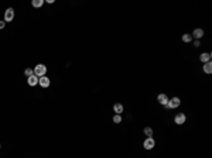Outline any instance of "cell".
I'll return each mask as SVG.
<instances>
[{"label":"cell","mask_w":212,"mask_h":158,"mask_svg":"<svg viewBox=\"0 0 212 158\" xmlns=\"http://www.w3.org/2000/svg\"><path fill=\"white\" fill-rule=\"evenodd\" d=\"M33 69H34V75L38 76V78L45 76V74H47V66H45L44 63H38V65H35V68H33Z\"/></svg>","instance_id":"6da1fadb"},{"label":"cell","mask_w":212,"mask_h":158,"mask_svg":"<svg viewBox=\"0 0 212 158\" xmlns=\"http://www.w3.org/2000/svg\"><path fill=\"white\" fill-rule=\"evenodd\" d=\"M181 105V100L180 97H177V96H174V97H171V99H168V103H167V109H177L178 106Z\"/></svg>","instance_id":"7a4b0ae2"},{"label":"cell","mask_w":212,"mask_h":158,"mask_svg":"<svg viewBox=\"0 0 212 158\" xmlns=\"http://www.w3.org/2000/svg\"><path fill=\"white\" fill-rule=\"evenodd\" d=\"M143 147H144V150H153V148L156 147V141H154V138L153 137H146V140L143 141Z\"/></svg>","instance_id":"3957f363"},{"label":"cell","mask_w":212,"mask_h":158,"mask_svg":"<svg viewBox=\"0 0 212 158\" xmlns=\"http://www.w3.org/2000/svg\"><path fill=\"white\" fill-rule=\"evenodd\" d=\"M14 20V10L11 9V7H9L7 10L4 11V21L6 23H10V21Z\"/></svg>","instance_id":"277c9868"},{"label":"cell","mask_w":212,"mask_h":158,"mask_svg":"<svg viewBox=\"0 0 212 158\" xmlns=\"http://www.w3.org/2000/svg\"><path fill=\"white\" fill-rule=\"evenodd\" d=\"M185 120H187V116H185L184 113H177L175 117H174V123H175V124H178V126L184 124V123H185Z\"/></svg>","instance_id":"5b68a950"},{"label":"cell","mask_w":212,"mask_h":158,"mask_svg":"<svg viewBox=\"0 0 212 158\" xmlns=\"http://www.w3.org/2000/svg\"><path fill=\"white\" fill-rule=\"evenodd\" d=\"M38 83H40V86L41 88H48L50 85H51V81H50V78L45 75V76H41V78H38Z\"/></svg>","instance_id":"8992f818"},{"label":"cell","mask_w":212,"mask_h":158,"mask_svg":"<svg viewBox=\"0 0 212 158\" xmlns=\"http://www.w3.org/2000/svg\"><path fill=\"white\" fill-rule=\"evenodd\" d=\"M157 102H159L161 106H167V103H168V96L166 95V93H160L159 96H157Z\"/></svg>","instance_id":"52a82bcc"},{"label":"cell","mask_w":212,"mask_h":158,"mask_svg":"<svg viewBox=\"0 0 212 158\" xmlns=\"http://www.w3.org/2000/svg\"><path fill=\"white\" fill-rule=\"evenodd\" d=\"M191 37L195 38V40H201L202 37H204V30L202 28H195L192 31V34H191Z\"/></svg>","instance_id":"ba28073f"},{"label":"cell","mask_w":212,"mask_h":158,"mask_svg":"<svg viewBox=\"0 0 212 158\" xmlns=\"http://www.w3.org/2000/svg\"><path fill=\"white\" fill-rule=\"evenodd\" d=\"M211 58H212L211 52H202L201 55H200V61H201L202 63L209 62V61H211Z\"/></svg>","instance_id":"9c48e42d"},{"label":"cell","mask_w":212,"mask_h":158,"mask_svg":"<svg viewBox=\"0 0 212 158\" xmlns=\"http://www.w3.org/2000/svg\"><path fill=\"white\" fill-rule=\"evenodd\" d=\"M27 83L30 85V86H35V85H38V76H35V75L28 76V78H27Z\"/></svg>","instance_id":"30bf717a"},{"label":"cell","mask_w":212,"mask_h":158,"mask_svg":"<svg viewBox=\"0 0 212 158\" xmlns=\"http://www.w3.org/2000/svg\"><path fill=\"white\" fill-rule=\"evenodd\" d=\"M123 110H125V107H123L122 103H115V105H113V112H115L116 115H122Z\"/></svg>","instance_id":"8fae6325"},{"label":"cell","mask_w":212,"mask_h":158,"mask_svg":"<svg viewBox=\"0 0 212 158\" xmlns=\"http://www.w3.org/2000/svg\"><path fill=\"white\" fill-rule=\"evenodd\" d=\"M202 69H204V72H205V74H211V72H212V62H211V61L204 63V68H202Z\"/></svg>","instance_id":"7c38bea8"},{"label":"cell","mask_w":212,"mask_h":158,"mask_svg":"<svg viewBox=\"0 0 212 158\" xmlns=\"http://www.w3.org/2000/svg\"><path fill=\"white\" fill-rule=\"evenodd\" d=\"M181 40H182V42H191L192 41V37H191V34H182Z\"/></svg>","instance_id":"4fadbf2b"},{"label":"cell","mask_w":212,"mask_h":158,"mask_svg":"<svg viewBox=\"0 0 212 158\" xmlns=\"http://www.w3.org/2000/svg\"><path fill=\"white\" fill-rule=\"evenodd\" d=\"M42 4H44V0H33L31 1L33 7H41Z\"/></svg>","instance_id":"5bb4252c"},{"label":"cell","mask_w":212,"mask_h":158,"mask_svg":"<svg viewBox=\"0 0 212 158\" xmlns=\"http://www.w3.org/2000/svg\"><path fill=\"white\" fill-rule=\"evenodd\" d=\"M144 134H146V137H151L153 136V128L151 127H146L144 128Z\"/></svg>","instance_id":"9a60e30c"},{"label":"cell","mask_w":212,"mask_h":158,"mask_svg":"<svg viewBox=\"0 0 212 158\" xmlns=\"http://www.w3.org/2000/svg\"><path fill=\"white\" fill-rule=\"evenodd\" d=\"M120 121H122V115H115V116H113V123L119 124Z\"/></svg>","instance_id":"2e32d148"},{"label":"cell","mask_w":212,"mask_h":158,"mask_svg":"<svg viewBox=\"0 0 212 158\" xmlns=\"http://www.w3.org/2000/svg\"><path fill=\"white\" fill-rule=\"evenodd\" d=\"M24 74H26V76L28 78V76H31V75H34V69H33V68H27V69L24 71Z\"/></svg>","instance_id":"e0dca14e"},{"label":"cell","mask_w":212,"mask_h":158,"mask_svg":"<svg viewBox=\"0 0 212 158\" xmlns=\"http://www.w3.org/2000/svg\"><path fill=\"white\" fill-rule=\"evenodd\" d=\"M200 45H201V42H200V40H195V41H194V47H195V48H198Z\"/></svg>","instance_id":"ac0fdd59"},{"label":"cell","mask_w":212,"mask_h":158,"mask_svg":"<svg viewBox=\"0 0 212 158\" xmlns=\"http://www.w3.org/2000/svg\"><path fill=\"white\" fill-rule=\"evenodd\" d=\"M4 27H6V21H4V20L0 21V30H3Z\"/></svg>","instance_id":"d6986e66"},{"label":"cell","mask_w":212,"mask_h":158,"mask_svg":"<svg viewBox=\"0 0 212 158\" xmlns=\"http://www.w3.org/2000/svg\"><path fill=\"white\" fill-rule=\"evenodd\" d=\"M0 147H1V146H0Z\"/></svg>","instance_id":"ffe728a7"}]
</instances>
